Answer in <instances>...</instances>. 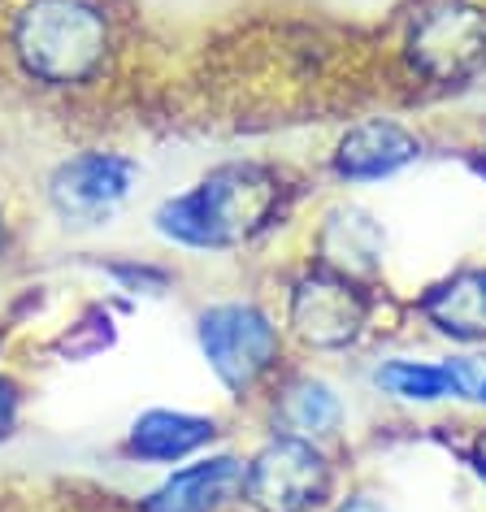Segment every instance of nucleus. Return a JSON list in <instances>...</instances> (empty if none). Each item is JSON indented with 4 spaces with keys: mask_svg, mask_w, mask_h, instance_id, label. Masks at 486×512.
<instances>
[{
    "mask_svg": "<svg viewBox=\"0 0 486 512\" xmlns=\"http://www.w3.org/2000/svg\"><path fill=\"white\" fill-rule=\"evenodd\" d=\"M291 183L270 161H222L196 183L165 196L148 226L178 252H239L265 239L287 217Z\"/></svg>",
    "mask_w": 486,
    "mask_h": 512,
    "instance_id": "1",
    "label": "nucleus"
},
{
    "mask_svg": "<svg viewBox=\"0 0 486 512\" xmlns=\"http://www.w3.org/2000/svg\"><path fill=\"white\" fill-rule=\"evenodd\" d=\"M118 31L105 0H27L9 22V57L44 92H87L109 74Z\"/></svg>",
    "mask_w": 486,
    "mask_h": 512,
    "instance_id": "2",
    "label": "nucleus"
},
{
    "mask_svg": "<svg viewBox=\"0 0 486 512\" xmlns=\"http://www.w3.org/2000/svg\"><path fill=\"white\" fill-rule=\"evenodd\" d=\"M196 348L230 400H252L283 369L287 330L257 300H209L196 313Z\"/></svg>",
    "mask_w": 486,
    "mask_h": 512,
    "instance_id": "3",
    "label": "nucleus"
},
{
    "mask_svg": "<svg viewBox=\"0 0 486 512\" xmlns=\"http://www.w3.org/2000/svg\"><path fill=\"white\" fill-rule=\"evenodd\" d=\"M374 304L378 300L369 283L309 261L287 278L283 330L309 352H352L374 326Z\"/></svg>",
    "mask_w": 486,
    "mask_h": 512,
    "instance_id": "4",
    "label": "nucleus"
},
{
    "mask_svg": "<svg viewBox=\"0 0 486 512\" xmlns=\"http://www.w3.org/2000/svg\"><path fill=\"white\" fill-rule=\"evenodd\" d=\"M144 165L118 148H79L44 174V204L66 230H100L135 200Z\"/></svg>",
    "mask_w": 486,
    "mask_h": 512,
    "instance_id": "5",
    "label": "nucleus"
},
{
    "mask_svg": "<svg viewBox=\"0 0 486 512\" xmlns=\"http://www.w3.org/2000/svg\"><path fill=\"white\" fill-rule=\"evenodd\" d=\"M404 61L430 87H465L486 70V9L473 0H430L404 31Z\"/></svg>",
    "mask_w": 486,
    "mask_h": 512,
    "instance_id": "6",
    "label": "nucleus"
},
{
    "mask_svg": "<svg viewBox=\"0 0 486 512\" xmlns=\"http://www.w3.org/2000/svg\"><path fill=\"white\" fill-rule=\"evenodd\" d=\"M335 495V465L326 447L291 434H270L243 456V499L252 512H317Z\"/></svg>",
    "mask_w": 486,
    "mask_h": 512,
    "instance_id": "7",
    "label": "nucleus"
},
{
    "mask_svg": "<svg viewBox=\"0 0 486 512\" xmlns=\"http://www.w3.org/2000/svg\"><path fill=\"white\" fill-rule=\"evenodd\" d=\"M426 157V139L395 118H361L335 139L326 170L343 187L391 183Z\"/></svg>",
    "mask_w": 486,
    "mask_h": 512,
    "instance_id": "8",
    "label": "nucleus"
},
{
    "mask_svg": "<svg viewBox=\"0 0 486 512\" xmlns=\"http://www.w3.org/2000/svg\"><path fill=\"white\" fill-rule=\"evenodd\" d=\"M243 499V456L213 447L196 460L165 469L157 486L135 499V512H226Z\"/></svg>",
    "mask_w": 486,
    "mask_h": 512,
    "instance_id": "9",
    "label": "nucleus"
},
{
    "mask_svg": "<svg viewBox=\"0 0 486 512\" xmlns=\"http://www.w3.org/2000/svg\"><path fill=\"white\" fill-rule=\"evenodd\" d=\"M217 439H222V421L213 413H196V408H144L122 430V456L131 465L174 469L183 460L213 452Z\"/></svg>",
    "mask_w": 486,
    "mask_h": 512,
    "instance_id": "10",
    "label": "nucleus"
},
{
    "mask_svg": "<svg viewBox=\"0 0 486 512\" xmlns=\"http://www.w3.org/2000/svg\"><path fill=\"white\" fill-rule=\"evenodd\" d=\"M486 361L478 356H439V361H417V356H382L374 365L378 395H387L395 404H413V408H434L447 400H473L482 382Z\"/></svg>",
    "mask_w": 486,
    "mask_h": 512,
    "instance_id": "11",
    "label": "nucleus"
},
{
    "mask_svg": "<svg viewBox=\"0 0 486 512\" xmlns=\"http://www.w3.org/2000/svg\"><path fill=\"white\" fill-rule=\"evenodd\" d=\"M413 313L443 343L482 348L486 343V265H460V270L426 283L413 300Z\"/></svg>",
    "mask_w": 486,
    "mask_h": 512,
    "instance_id": "12",
    "label": "nucleus"
},
{
    "mask_svg": "<svg viewBox=\"0 0 486 512\" xmlns=\"http://www.w3.org/2000/svg\"><path fill=\"white\" fill-rule=\"evenodd\" d=\"M313 261L330 265L339 274H352L361 283H374V274L387 261V230H382L378 213H369L365 204L343 200L335 209L322 213L313 235Z\"/></svg>",
    "mask_w": 486,
    "mask_h": 512,
    "instance_id": "13",
    "label": "nucleus"
},
{
    "mask_svg": "<svg viewBox=\"0 0 486 512\" xmlns=\"http://www.w3.org/2000/svg\"><path fill=\"white\" fill-rule=\"evenodd\" d=\"M348 421V400L339 387L322 374H287L274 382L270 391V426L274 434H291V439L330 443Z\"/></svg>",
    "mask_w": 486,
    "mask_h": 512,
    "instance_id": "14",
    "label": "nucleus"
},
{
    "mask_svg": "<svg viewBox=\"0 0 486 512\" xmlns=\"http://www.w3.org/2000/svg\"><path fill=\"white\" fill-rule=\"evenodd\" d=\"M113 339H118L113 313L105 309V300H96V304H87L74 322H66V330L53 339V352L61 361H92V356L113 348Z\"/></svg>",
    "mask_w": 486,
    "mask_h": 512,
    "instance_id": "15",
    "label": "nucleus"
},
{
    "mask_svg": "<svg viewBox=\"0 0 486 512\" xmlns=\"http://www.w3.org/2000/svg\"><path fill=\"white\" fill-rule=\"evenodd\" d=\"M96 270L105 274L118 291H126V296H144V300H157L174 287L170 265L139 261V256H109V261H96Z\"/></svg>",
    "mask_w": 486,
    "mask_h": 512,
    "instance_id": "16",
    "label": "nucleus"
},
{
    "mask_svg": "<svg viewBox=\"0 0 486 512\" xmlns=\"http://www.w3.org/2000/svg\"><path fill=\"white\" fill-rule=\"evenodd\" d=\"M22 404H27V391H22V382L9 374V369H0V443H9L22 426Z\"/></svg>",
    "mask_w": 486,
    "mask_h": 512,
    "instance_id": "17",
    "label": "nucleus"
},
{
    "mask_svg": "<svg viewBox=\"0 0 486 512\" xmlns=\"http://www.w3.org/2000/svg\"><path fill=\"white\" fill-rule=\"evenodd\" d=\"M330 512H395V508L387 504V495H378V491H348L330 504Z\"/></svg>",
    "mask_w": 486,
    "mask_h": 512,
    "instance_id": "18",
    "label": "nucleus"
},
{
    "mask_svg": "<svg viewBox=\"0 0 486 512\" xmlns=\"http://www.w3.org/2000/svg\"><path fill=\"white\" fill-rule=\"evenodd\" d=\"M460 456H465L469 473L482 482V491H486V426H482V430H473V439L460 447Z\"/></svg>",
    "mask_w": 486,
    "mask_h": 512,
    "instance_id": "19",
    "label": "nucleus"
},
{
    "mask_svg": "<svg viewBox=\"0 0 486 512\" xmlns=\"http://www.w3.org/2000/svg\"><path fill=\"white\" fill-rule=\"evenodd\" d=\"M9 248H14V222H9V209L0 204V261L9 256Z\"/></svg>",
    "mask_w": 486,
    "mask_h": 512,
    "instance_id": "20",
    "label": "nucleus"
},
{
    "mask_svg": "<svg viewBox=\"0 0 486 512\" xmlns=\"http://www.w3.org/2000/svg\"><path fill=\"white\" fill-rule=\"evenodd\" d=\"M469 170H473V174H478V178H482V183H486V148H478V152H469Z\"/></svg>",
    "mask_w": 486,
    "mask_h": 512,
    "instance_id": "21",
    "label": "nucleus"
},
{
    "mask_svg": "<svg viewBox=\"0 0 486 512\" xmlns=\"http://www.w3.org/2000/svg\"><path fill=\"white\" fill-rule=\"evenodd\" d=\"M473 400H478L486 408V369H482V382H478V391H473Z\"/></svg>",
    "mask_w": 486,
    "mask_h": 512,
    "instance_id": "22",
    "label": "nucleus"
},
{
    "mask_svg": "<svg viewBox=\"0 0 486 512\" xmlns=\"http://www.w3.org/2000/svg\"><path fill=\"white\" fill-rule=\"evenodd\" d=\"M0 356H5V326H0Z\"/></svg>",
    "mask_w": 486,
    "mask_h": 512,
    "instance_id": "23",
    "label": "nucleus"
}]
</instances>
